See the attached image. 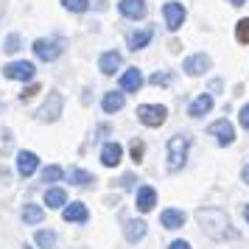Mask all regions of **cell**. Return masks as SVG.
Masks as SVG:
<instances>
[{
    "instance_id": "1",
    "label": "cell",
    "mask_w": 249,
    "mask_h": 249,
    "mask_svg": "<svg viewBox=\"0 0 249 249\" xmlns=\"http://www.w3.org/2000/svg\"><path fill=\"white\" fill-rule=\"evenodd\" d=\"M196 221L202 224L204 235H210L213 241L235 238V230H230V218H227V213L215 210V207H204V210H196Z\"/></svg>"
},
{
    "instance_id": "2",
    "label": "cell",
    "mask_w": 249,
    "mask_h": 249,
    "mask_svg": "<svg viewBox=\"0 0 249 249\" xmlns=\"http://www.w3.org/2000/svg\"><path fill=\"white\" fill-rule=\"evenodd\" d=\"M188 146H191V137L185 135H174L168 140V171H179L188 160Z\"/></svg>"
},
{
    "instance_id": "3",
    "label": "cell",
    "mask_w": 249,
    "mask_h": 249,
    "mask_svg": "<svg viewBox=\"0 0 249 249\" xmlns=\"http://www.w3.org/2000/svg\"><path fill=\"white\" fill-rule=\"evenodd\" d=\"M165 118H168V109L160 107V104H140V107H137V121L143 126L157 129V126L165 124Z\"/></svg>"
},
{
    "instance_id": "4",
    "label": "cell",
    "mask_w": 249,
    "mask_h": 249,
    "mask_svg": "<svg viewBox=\"0 0 249 249\" xmlns=\"http://www.w3.org/2000/svg\"><path fill=\"white\" fill-rule=\"evenodd\" d=\"M36 68L31 65V62H25V59H20V62H9L6 68H3V76L12 81H31L34 79Z\"/></svg>"
},
{
    "instance_id": "5",
    "label": "cell",
    "mask_w": 249,
    "mask_h": 249,
    "mask_svg": "<svg viewBox=\"0 0 249 249\" xmlns=\"http://www.w3.org/2000/svg\"><path fill=\"white\" fill-rule=\"evenodd\" d=\"M207 132L215 137V143H218V146H230V143L235 140V126L230 124V121H215V124H210Z\"/></svg>"
},
{
    "instance_id": "6",
    "label": "cell",
    "mask_w": 249,
    "mask_h": 249,
    "mask_svg": "<svg viewBox=\"0 0 249 249\" xmlns=\"http://www.w3.org/2000/svg\"><path fill=\"white\" fill-rule=\"evenodd\" d=\"M162 14H165V25H168L171 31H179L182 23H185V6L182 3H165Z\"/></svg>"
},
{
    "instance_id": "7",
    "label": "cell",
    "mask_w": 249,
    "mask_h": 249,
    "mask_svg": "<svg viewBox=\"0 0 249 249\" xmlns=\"http://www.w3.org/2000/svg\"><path fill=\"white\" fill-rule=\"evenodd\" d=\"M34 53H36V59H42V62H53V59H59L62 48H59L56 39H36Z\"/></svg>"
},
{
    "instance_id": "8",
    "label": "cell",
    "mask_w": 249,
    "mask_h": 249,
    "mask_svg": "<svg viewBox=\"0 0 249 249\" xmlns=\"http://www.w3.org/2000/svg\"><path fill=\"white\" fill-rule=\"evenodd\" d=\"M118 9H121V14L129 17V20H143L146 12H148L146 0H121V3H118Z\"/></svg>"
},
{
    "instance_id": "9",
    "label": "cell",
    "mask_w": 249,
    "mask_h": 249,
    "mask_svg": "<svg viewBox=\"0 0 249 249\" xmlns=\"http://www.w3.org/2000/svg\"><path fill=\"white\" fill-rule=\"evenodd\" d=\"M62 218H65V221H70V224H84V221L90 218V210H87L81 202H73V204H65Z\"/></svg>"
},
{
    "instance_id": "10",
    "label": "cell",
    "mask_w": 249,
    "mask_h": 249,
    "mask_svg": "<svg viewBox=\"0 0 249 249\" xmlns=\"http://www.w3.org/2000/svg\"><path fill=\"white\" fill-rule=\"evenodd\" d=\"M62 104H65V98L59 92H51V98L45 101V107L39 109V121H56L59 112H62Z\"/></svg>"
},
{
    "instance_id": "11",
    "label": "cell",
    "mask_w": 249,
    "mask_h": 249,
    "mask_svg": "<svg viewBox=\"0 0 249 249\" xmlns=\"http://www.w3.org/2000/svg\"><path fill=\"white\" fill-rule=\"evenodd\" d=\"M135 204H137L140 213H148V210L157 204V191H154L151 185H143V188L137 191V196H135Z\"/></svg>"
},
{
    "instance_id": "12",
    "label": "cell",
    "mask_w": 249,
    "mask_h": 249,
    "mask_svg": "<svg viewBox=\"0 0 249 249\" xmlns=\"http://www.w3.org/2000/svg\"><path fill=\"white\" fill-rule=\"evenodd\" d=\"M121 157H124V148H121V143H104L101 148V162L107 165V168H115L118 162H121Z\"/></svg>"
},
{
    "instance_id": "13",
    "label": "cell",
    "mask_w": 249,
    "mask_h": 249,
    "mask_svg": "<svg viewBox=\"0 0 249 249\" xmlns=\"http://www.w3.org/2000/svg\"><path fill=\"white\" fill-rule=\"evenodd\" d=\"M185 73L188 76H202L204 70H210V56H204V53H196V56L191 59H185Z\"/></svg>"
},
{
    "instance_id": "14",
    "label": "cell",
    "mask_w": 249,
    "mask_h": 249,
    "mask_svg": "<svg viewBox=\"0 0 249 249\" xmlns=\"http://www.w3.org/2000/svg\"><path fill=\"white\" fill-rule=\"evenodd\" d=\"M39 165V157H36L34 151H20L17 154V171H20V177H31Z\"/></svg>"
},
{
    "instance_id": "15",
    "label": "cell",
    "mask_w": 249,
    "mask_h": 249,
    "mask_svg": "<svg viewBox=\"0 0 249 249\" xmlns=\"http://www.w3.org/2000/svg\"><path fill=\"white\" fill-rule=\"evenodd\" d=\"M140 87H143V73H140L137 68H129L124 76H121V90L124 92H137Z\"/></svg>"
},
{
    "instance_id": "16",
    "label": "cell",
    "mask_w": 249,
    "mask_h": 249,
    "mask_svg": "<svg viewBox=\"0 0 249 249\" xmlns=\"http://www.w3.org/2000/svg\"><path fill=\"white\" fill-rule=\"evenodd\" d=\"M160 224L165 227V230H179V227L185 224V213L177 210V207H168V210L160 213Z\"/></svg>"
},
{
    "instance_id": "17",
    "label": "cell",
    "mask_w": 249,
    "mask_h": 249,
    "mask_svg": "<svg viewBox=\"0 0 249 249\" xmlns=\"http://www.w3.org/2000/svg\"><path fill=\"white\" fill-rule=\"evenodd\" d=\"M121 65H124V59H121V53H118V51H107V53L98 59V68H101L104 76H112Z\"/></svg>"
},
{
    "instance_id": "18",
    "label": "cell",
    "mask_w": 249,
    "mask_h": 249,
    "mask_svg": "<svg viewBox=\"0 0 249 249\" xmlns=\"http://www.w3.org/2000/svg\"><path fill=\"white\" fill-rule=\"evenodd\" d=\"M124 104H126L124 92H107V95H104V101H101V107H104V112H107V115H115V112H121V109H124Z\"/></svg>"
},
{
    "instance_id": "19",
    "label": "cell",
    "mask_w": 249,
    "mask_h": 249,
    "mask_svg": "<svg viewBox=\"0 0 249 249\" xmlns=\"http://www.w3.org/2000/svg\"><path fill=\"white\" fill-rule=\"evenodd\" d=\"M213 109V98L210 95H199V98H193V104L188 107V115L191 118H202V115H207Z\"/></svg>"
},
{
    "instance_id": "20",
    "label": "cell",
    "mask_w": 249,
    "mask_h": 249,
    "mask_svg": "<svg viewBox=\"0 0 249 249\" xmlns=\"http://www.w3.org/2000/svg\"><path fill=\"white\" fill-rule=\"evenodd\" d=\"M143 238H146V221H137V218L126 221V241L129 244H137Z\"/></svg>"
},
{
    "instance_id": "21",
    "label": "cell",
    "mask_w": 249,
    "mask_h": 249,
    "mask_svg": "<svg viewBox=\"0 0 249 249\" xmlns=\"http://www.w3.org/2000/svg\"><path fill=\"white\" fill-rule=\"evenodd\" d=\"M151 36H154L151 28H140V31H135V34L129 36V48H132V51H143V48L151 42Z\"/></svg>"
},
{
    "instance_id": "22",
    "label": "cell",
    "mask_w": 249,
    "mask_h": 249,
    "mask_svg": "<svg viewBox=\"0 0 249 249\" xmlns=\"http://www.w3.org/2000/svg\"><path fill=\"white\" fill-rule=\"evenodd\" d=\"M45 204L48 207H53V210H59V207L68 204V193L62 191V188H48L45 191Z\"/></svg>"
},
{
    "instance_id": "23",
    "label": "cell",
    "mask_w": 249,
    "mask_h": 249,
    "mask_svg": "<svg viewBox=\"0 0 249 249\" xmlns=\"http://www.w3.org/2000/svg\"><path fill=\"white\" fill-rule=\"evenodd\" d=\"M45 218V210L39 207V204H25L23 207V221L25 224H39Z\"/></svg>"
},
{
    "instance_id": "24",
    "label": "cell",
    "mask_w": 249,
    "mask_h": 249,
    "mask_svg": "<svg viewBox=\"0 0 249 249\" xmlns=\"http://www.w3.org/2000/svg\"><path fill=\"white\" fill-rule=\"evenodd\" d=\"M70 182H73V185H90V182H95V177L84 168H73L70 171Z\"/></svg>"
},
{
    "instance_id": "25",
    "label": "cell",
    "mask_w": 249,
    "mask_h": 249,
    "mask_svg": "<svg viewBox=\"0 0 249 249\" xmlns=\"http://www.w3.org/2000/svg\"><path fill=\"white\" fill-rule=\"evenodd\" d=\"M34 238H36V244H39L42 249H51L53 244H56V232H53V230H39Z\"/></svg>"
},
{
    "instance_id": "26",
    "label": "cell",
    "mask_w": 249,
    "mask_h": 249,
    "mask_svg": "<svg viewBox=\"0 0 249 249\" xmlns=\"http://www.w3.org/2000/svg\"><path fill=\"white\" fill-rule=\"evenodd\" d=\"M62 6H65L68 12L81 14V12H87V9H90V0H62Z\"/></svg>"
},
{
    "instance_id": "27",
    "label": "cell",
    "mask_w": 249,
    "mask_h": 249,
    "mask_svg": "<svg viewBox=\"0 0 249 249\" xmlns=\"http://www.w3.org/2000/svg\"><path fill=\"white\" fill-rule=\"evenodd\" d=\"M62 177H65V171L59 168V165H48L42 171V182H62Z\"/></svg>"
},
{
    "instance_id": "28",
    "label": "cell",
    "mask_w": 249,
    "mask_h": 249,
    "mask_svg": "<svg viewBox=\"0 0 249 249\" xmlns=\"http://www.w3.org/2000/svg\"><path fill=\"white\" fill-rule=\"evenodd\" d=\"M235 36H238V42H244V45L249 42V17H247V20H241V23H238Z\"/></svg>"
},
{
    "instance_id": "29",
    "label": "cell",
    "mask_w": 249,
    "mask_h": 249,
    "mask_svg": "<svg viewBox=\"0 0 249 249\" xmlns=\"http://www.w3.org/2000/svg\"><path fill=\"white\" fill-rule=\"evenodd\" d=\"M6 53H14V51H20V36L17 34H9L6 36V48H3Z\"/></svg>"
},
{
    "instance_id": "30",
    "label": "cell",
    "mask_w": 249,
    "mask_h": 249,
    "mask_svg": "<svg viewBox=\"0 0 249 249\" xmlns=\"http://www.w3.org/2000/svg\"><path fill=\"white\" fill-rule=\"evenodd\" d=\"M168 81H171L168 73H154V76H151V84H154V87H160V84H168Z\"/></svg>"
},
{
    "instance_id": "31",
    "label": "cell",
    "mask_w": 249,
    "mask_h": 249,
    "mask_svg": "<svg viewBox=\"0 0 249 249\" xmlns=\"http://www.w3.org/2000/svg\"><path fill=\"white\" fill-rule=\"evenodd\" d=\"M132 160H135V162H140V160H143V143H132Z\"/></svg>"
},
{
    "instance_id": "32",
    "label": "cell",
    "mask_w": 249,
    "mask_h": 249,
    "mask_svg": "<svg viewBox=\"0 0 249 249\" xmlns=\"http://www.w3.org/2000/svg\"><path fill=\"white\" fill-rule=\"evenodd\" d=\"M241 126H244V129H249V104H244V107H241Z\"/></svg>"
},
{
    "instance_id": "33",
    "label": "cell",
    "mask_w": 249,
    "mask_h": 249,
    "mask_svg": "<svg viewBox=\"0 0 249 249\" xmlns=\"http://www.w3.org/2000/svg\"><path fill=\"white\" fill-rule=\"evenodd\" d=\"M34 92H39V87H36V84H31V87H25V90H23V95H20V98H23V101H28V98H34Z\"/></svg>"
},
{
    "instance_id": "34",
    "label": "cell",
    "mask_w": 249,
    "mask_h": 249,
    "mask_svg": "<svg viewBox=\"0 0 249 249\" xmlns=\"http://www.w3.org/2000/svg\"><path fill=\"white\" fill-rule=\"evenodd\" d=\"M168 249H191V244H188V241H174Z\"/></svg>"
},
{
    "instance_id": "35",
    "label": "cell",
    "mask_w": 249,
    "mask_h": 249,
    "mask_svg": "<svg viewBox=\"0 0 249 249\" xmlns=\"http://www.w3.org/2000/svg\"><path fill=\"white\" fill-rule=\"evenodd\" d=\"M241 177H244V182L249 185V162H247V168H244V174H241Z\"/></svg>"
},
{
    "instance_id": "36",
    "label": "cell",
    "mask_w": 249,
    "mask_h": 249,
    "mask_svg": "<svg viewBox=\"0 0 249 249\" xmlns=\"http://www.w3.org/2000/svg\"><path fill=\"white\" fill-rule=\"evenodd\" d=\"M230 3H232V6H244V3H247V0H230Z\"/></svg>"
},
{
    "instance_id": "37",
    "label": "cell",
    "mask_w": 249,
    "mask_h": 249,
    "mask_svg": "<svg viewBox=\"0 0 249 249\" xmlns=\"http://www.w3.org/2000/svg\"><path fill=\"white\" fill-rule=\"evenodd\" d=\"M244 218H247V221H249V204H247V210H244Z\"/></svg>"
},
{
    "instance_id": "38",
    "label": "cell",
    "mask_w": 249,
    "mask_h": 249,
    "mask_svg": "<svg viewBox=\"0 0 249 249\" xmlns=\"http://www.w3.org/2000/svg\"><path fill=\"white\" fill-rule=\"evenodd\" d=\"M23 249H31V247H23Z\"/></svg>"
}]
</instances>
